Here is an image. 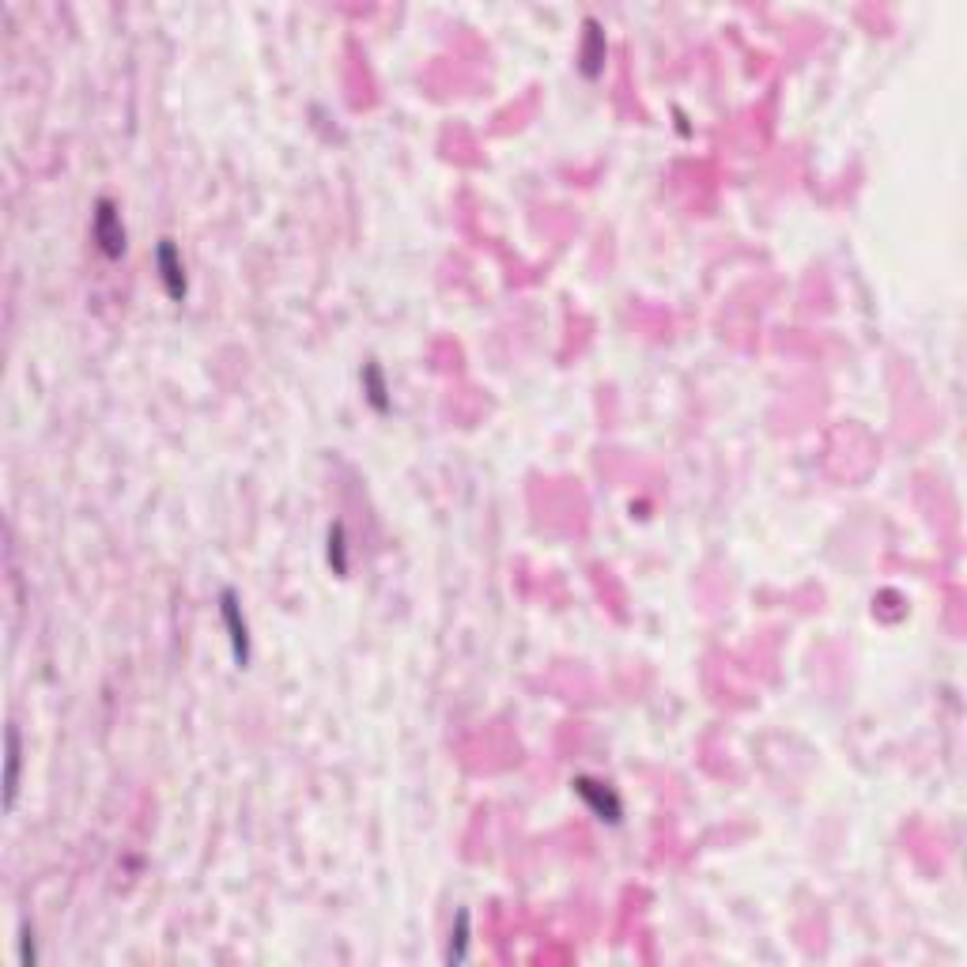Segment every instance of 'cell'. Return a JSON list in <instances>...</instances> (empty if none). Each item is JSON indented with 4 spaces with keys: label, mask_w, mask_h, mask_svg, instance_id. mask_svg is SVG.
I'll list each match as a JSON object with an SVG mask.
<instances>
[{
    "label": "cell",
    "mask_w": 967,
    "mask_h": 967,
    "mask_svg": "<svg viewBox=\"0 0 967 967\" xmlns=\"http://www.w3.org/2000/svg\"><path fill=\"white\" fill-rule=\"evenodd\" d=\"M155 269H159V284L167 291V299L182 303L186 299V265H182V254L170 238H163L159 250H155Z\"/></svg>",
    "instance_id": "4"
},
{
    "label": "cell",
    "mask_w": 967,
    "mask_h": 967,
    "mask_svg": "<svg viewBox=\"0 0 967 967\" xmlns=\"http://www.w3.org/2000/svg\"><path fill=\"white\" fill-rule=\"evenodd\" d=\"M605 31L597 19H586V38H582V50H578V68L586 80H597L601 68H605Z\"/></svg>",
    "instance_id": "5"
},
{
    "label": "cell",
    "mask_w": 967,
    "mask_h": 967,
    "mask_svg": "<svg viewBox=\"0 0 967 967\" xmlns=\"http://www.w3.org/2000/svg\"><path fill=\"white\" fill-rule=\"evenodd\" d=\"M454 937H458V949H450V960H465V945H469V915H465V911L458 915V930H454Z\"/></svg>",
    "instance_id": "9"
},
{
    "label": "cell",
    "mask_w": 967,
    "mask_h": 967,
    "mask_svg": "<svg viewBox=\"0 0 967 967\" xmlns=\"http://www.w3.org/2000/svg\"><path fill=\"white\" fill-rule=\"evenodd\" d=\"M359 378H363V393H367V401H371L374 412H390V386H386L382 367H378V363H367Z\"/></svg>",
    "instance_id": "6"
},
{
    "label": "cell",
    "mask_w": 967,
    "mask_h": 967,
    "mask_svg": "<svg viewBox=\"0 0 967 967\" xmlns=\"http://www.w3.org/2000/svg\"><path fill=\"white\" fill-rule=\"evenodd\" d=\"M220 616L223 628H227V643H231V654H235V665L246 669L250 665V624L242 616V605H238L235 590H223L220 594Z\"/></svg>",
    "instance_id": "2"
},
{
    "label": "cell",
    "mask_w": 967,
    "mask_h": 967,
    "mask_svg": "<svg viewBox=\"0 0 967 967\" xmlns=\"http://www.w3.org/2000/svg\"><path fill=\"white\" fill-rule=\"evenodd\" d=\"M91 238H95V246L102 250V257H110V261H118L125 254V246H129L118 204L110 201V197H102L95 204V212H91Z\"/></svg>",
    "instance_id": "1"
},
{
    "label": "cell",
    "mask_w": 967,
    "mask_h": 967,
    "mask_svg": "<svg viewBox=\"0 0 967 967\" xmlns=\"http://www.w3.org/2000/svg\"><path fill=\"white\" fill-rule=\"evenodd\" d=\"M19 730H8V779H4V801L12 805L19 790Z\"/></svg>",
    "instance_id": "7"
},
{
    "label": "cell",
    "mask_w": 967,
    "mask_h": 967,
    "mask_svg": "<svg viewBox=\"0 0 967 967\" xmlns=\"http://www.w3.org/2000/svg\"><path fill=\"white\" fill-rule=\"evenodd\" d=\"M329 563H333L337 575H348V541H344V526L340 522L329 529Z\"/></svg>",
    "instance_id": "8"
},
{
    "label": "cell",
    "mask_w": 967,
    "mask_h": 967,
    "mask_svg": "<svg viewBox=\"0 0 967 967\" xmlns=\"http://www.w3.org/2000/svg\"><path fill=\"white\" fill-rule=\"evenodd\" d=\"M571 786H575V794L586 801V809H590L597 820H605V824H620V816H624V801L616 798V790H612V786L586 779V775H578Z\"/></svg>",
    "instance_id": "3"
}]
</instances>
